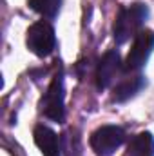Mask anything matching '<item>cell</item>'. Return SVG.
<instances>
[{
  "label": "cell",
  "mask_w": 154,
  "mask_h": 156,
  "mask_svg": "<svg viewBox=\"0 0 154 156\" xmlns=\"http://www.w3.org/2000/svg\"><path fill=\"white\" fill-rule=\"evenodd\" d=\"M60 142H62V144H60V145H62V151H65L67 156H80L82 147H80V138H78L76 134H73V133H64Z\"/></svg>",
  "instance_id": "obj_11"
},
{
  "label": "cell",
  "mask_w": 154,
  "mask_h": 156,
  "mask_svg": "<svg viewBox=\"0 0 154 156\" xmlns=\"http://www.w3.org/2000/svg\"><path fill=\"white\" fill-rule=\"evenodd\" d=\"M154 51V31L151 29H142L131 45V51L123 62V71H138L145 66V62L149 60L151 53Z\"/></svg>",
  "instance_id": "obj_5"
},
{
  "label": "cell",
  "mask_w": 154,
  "mask_h": 156,
  "mask_svg": "<svg viewBox=\"0 0 154 156\" xmlns=\"http://www.w3.org/2000/svg\"><path fill=\"white\" fill-rule=\"evenodd\" d=\"M26 44H27V49L38 58L49 56L56 47V35H54L53 26L45 20H38L31 24L27 29Z\"/></svg>",
  "instance_id": "obj_3"
},
{
  "label": "cell",
  "mask_w": 154,
  "mask_h": 156,
  "mask_svg": "<svg viewBox=\"0 0 154 156\" xmlns=\"http://www.w3.org/2000/svg\"><path fill=\"white\" fill-rule=\"evenodd\" d=\"M145 85H147V82H145V78L142 76V75H134V76L125 78V80H121L113 89V100L118 102V104L127 102L132 96H136Z\"/></svg>",
  "instance_id": "obj_8"
},
{
  "label": "cell",
  "mask_w": 154,
  "mask_h": 156,
  "mask_svg": "<svg viewBox=\"0 0 154 156\" xmlns=\"http://www.w3.org/2000/svg\"><path fill=\"white\" fill-rule=\"evenodd\" d=\"M120 71H123V62L120 58V53L116 49H109L96 69V85L98 89H107L111 87V83L116 80V76L120 75Z\"/></svg>",
  "instance_id": "obj_6"
},
{
  "label": "cell",
  "mask_w": 154,
  "mask_h": 156,
  "mask_svg": "<svg viewBox=\"0 0 154 156\" xmlns=\"http://www.w3.org/2000/svg\"><path fill=\"white\" fill-rule=\"evenodd\" d=\"M33 138L44 156H60V151H62L60 140H58L56 133L53 129H49L47 125H37L33 131Z\"/></svg>",
  "instance_id": "obj_7"
},
{
  "label": "cell",
  "mask_w": 154,
  "mask_h": 156,
  "mask_svg": "<svg viewBox=\"0 0 154 156\" xmlns=\"http://www.w3.org/2000/svg\"><path fill=\"white\" fill-rule=\"evenodd\" d=\"M64 98H65V93H64V69L60 67L56 71V75L53 76L49 87H47V91L40 98V104H38L40 113L45 118L53 120V122L62 123L64 118H65Z\"/></svg>",
  "instance_id": "obj_2"
},
{
  "label": "cell",
  "mask_w": 154,
  "mask_h": 156,
  "mask_svg": "<svg viewBox=\"0 0 154 156\" xmlns=\"http://www.w3.org/2000/svg\"><path fill=\"white\" fill-rule=\"evenodd\" d=\"M149 16V7L143 2H134L131 5H121L114 20V40L116 44H125L131 37H136L142 31L143 22Z\"/></svg>",
  "instance_id": "obj_1"
},
{
  "label": "cell",
  "mask_w": 154,
  "mask_h": 156,
  "mask_svg": "<svg viewBox=\"0 0 154 156\" xmlns=\"http://www.w3.org/2000/svg\"><path fill=\"white\" fill-rule=\"evenodd\" d=\"M125 142V131L118 125H102L98 127L91 138L89 145L98 156H113L118 147Z\"/></svg>",
  "instance_id": "obj_4"
},
{
  "label": "cell",
  "mask_w": 154,
  "mask_h": 156,
  "mask_svg": "<svg viewBox=\"0 0 154 156\" xmlns=\"http://www.w3.org/2000/svg\"><path fill=\"white\" fill-rule=\"evenodd\" d=\"M27 5L47 20H53L62 7V0H27Z\"/></svg>",
  "instance_id": "obj_10"
},
{
  "label": "cell",
  "mask_w": 154,
  "mask_h": 156,
  "mask_svg": "<svg viewBox=\"0 0 154 156\" xmlns=\"http://www.w3.org/2000/svg\"><path fill=\"white\" fill-rule=\"evenodd\" d=\"M129 156H154V136L149 131H143L131 140Z\"/></svg>",
  "instance_id": "obj_9"
}]
</instances>
